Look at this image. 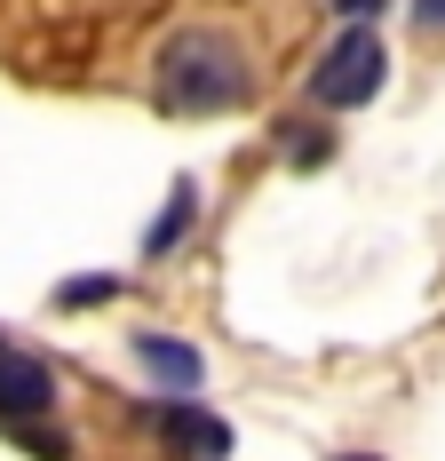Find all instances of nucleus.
<instances>
[{
  "mask_svg": "<svg viewBox=\"0 0 445 461\" xmlns=\"http://www.w3.org/2000/svg\"><path fill=\"white\" fill-rule=\"evenodd\" d=\"M159 112L168 120H215V112H231V104H247V88H255V64H247V48L231 41V32H215V24H191V32H176V41L159 48Z\"/></svg>",
  "mask_w": 445,
  "mask_h": 461,
  "instance_id": "nucleus-1",
  "label": "nucleus"
},
{
  "mask_svg": "<svg viewBox=\"0 0 445 461\" xmlns=\"http://www.w3.org/2000/svg\"><path fill=\"white\" fill-rule=\"evenodd\" d=\"M382 80H390V48H382L374 24H342V32L326 41V56L311 64V95L326 104V112H358V104H374Z\"/></svg>",
  "mask_w": 445,
  "mask_h": 461,
  "instance_id": "nucleus-2",
  "label": "nucleus"
},
{
  "mask_svg": "<svg viewBox=\"0 0 445 461\" xmlns=\"http://www.w3.org/2000/svg\"><path fill=\"white\" fill-rule=\"evenodd\" d=\"M143 421L168 438V454H176V461H231V446H239V438H231V421L207 414L199 398H151Z\"/></svg>",
  "mask_w": 445,
  "mask_h": 461,
  "instance_id": "nucleus-3",
  "label": "nucleus"
},
{
  "mask_svg": "<svg viewBox=\"0 0 445 461\" xmlns=\"http://www.w3.org/2000/svg\"><path fill=\"white\" fill-rule=\"evenodd\" d=\"M56 414V374L24 350H0V421L24 429V421H48Z\"/></svg>",
  "mask_w": 445,
  "mask_h": 461,
  "instance_id": "nucleus-4",
  "label": "nucleus"
},
{
  "mask_svg": "<svg viewBox=\"0 0 445 461\" xmlns=\"http://www.w3.org/2000/svg\"><path fill=\"white\" fill-rule=\"evenodd\" d=\"M128 350H135V366L159 382V398H191V390L207 382V358H199L191 342H176V334H135Z\"/></svg>",
  "mask_w": 445,
  "mask_h": 461,
  "instance_id": "nucleus-5",
  "label": "nucleus"
},
{
  "mask_svg": "<svg viewBox=\"0 0 445 461\" xmlns=\"http://www.w3.org/2000/svg\"><path fill=\"white\" fill-rule=\"evenodd\" d=\"M191 223H199V184L176 176V184H168V207H159V223L143 230V255H151V263H159V255H176L183 239H191Z\"/></svg>",
  "mask_w": 445,
  "mask_h": 461,
  "instance_id": "nucleus-6",
  "label": "nucleus"
},
{
  "mask_svg": "<svg viewBox=\"0 0 445 461\" xmlns=\"http://www.w3.org/2000/svg\"><path fill=\"white\" fill-rule=\"evenodd\" d=\"M278 143H286V167H326L334 159V128H311V120H286Z\"/></svg>",
  "mask_w": 445,
  "mask_h": 461,
  "instance_id": "nucleus-7",
  "label": "nucleus"
},
{
  "mask_svg": "<svg viewBox=\"0 0 445 461\" xmlns=\"http://www.w3.org/2000/svg\"><path fill=\"white\" fill-rule=\"evenodd\" d=\"M128 286V271H95V278H64L56 286V311H95V303H112Z\"/></svg>",
  "mask_w": 445,
  "mask_h": 461,
  "instance_id": "nucleus-8",
  "label": "nucleus"
},
{
  "mask_svg": "<svg viewBox=\"0 0 445 461\" xmlns=\"http://www.w3.org/2000/svg\"><path fill=\"white\" fill-rule=\"evenodd\" d=\"M16 446H32L41 461H72V438H56V429H41V421H24V429H16Z\"/></svg>",
  "mask_w": 445,
  "mask_h": 461,
  "instance_id": "nucleus-9",
  "label": "nucleus"
},
{
  "mask_svg": "<svg viewBox=\"0 0 445 461\" xmlns=\"http://www.w3.org/2000/svg\"><path fill=\"white\" fill-rule=\"evenodd\" d=\"M326 8H334V16H342V24H374V16H382V8H390V0H326Z\"/></svg>",
  "mask_w": 445,
  "mask_h": 461,
  "instance_id": "nucleus-10",
  "label": "nucleus"
},
{
  "mask_svg": "<svg viewBox=\"0 0 445 461\" xmlns=\"http://www.w3.org/2000/svg\"><path fill=\"white\" fill-rule=\"evenodd\" d=\"M413 24H430V32H438V24H445V0H413Z\"/></svg>",
  "mask_w": 445,
  "mask_h": 461,
  "instance_id": "nucleus-11",
  "label": "nucleus"
},
{
  "mask_svg": "<svg viewBox=\"0 0 445 461\" xmlns=\"http://www.w3.org/2000/svg\"><path fill=\"white\" fill-rule=\"evenodd\" d=\"M342 461H374V454H342Z\"/></svg>",
  "mask_w": 445,
  "mask_h": 461,
  "instance_id": "nucleus-12",
  "label": "nucleus"
}]
</instances>
